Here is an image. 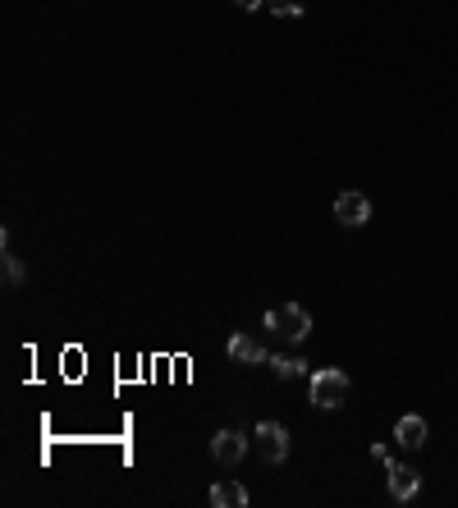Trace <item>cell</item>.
Masks as SVG:
<instances>
[{
  "label": "cell",
  "mask_w": 458,
  "mask_h": 508,
  "mask_svg": "<svg viewBox=\"0 0 458 508\" xmlns=\"http://www.w3.org/2000/svg\"><path fill=\"white\" fill-rule=\"evenodd\" d=\"M266 330L280 335V339H289V343H303V339L312 335V312L299 307V303H284V307H276V312H266Z\"/></svg>",
  "instance_id": "cell-1"
},
{
  "label": "cell",
  "mask_w": 458,
  "mask_h": 508,
  "mask_svg": "<svg viewBox=\"0 0 458 508\" xmlns=\"http://www.w3.org/2000/svg\"><path fill=\"white\" fill-rule=\"evenodd\" d=\"M312 404L321 412H335V408L348 404V376H344V371H335V366L312 371Z\"/></svg>",
  "instance_id": "cell-2"
},
{
  "label": "cell",
  "mask_w": 458,
  "mask_h": 508,
  "mask_svg": "<svg viewBox=\"0 0 458 508\" xmlns=\"http://www.w3.org/2000/svg\"><path fill=\"white\" fill-rule=\"evenodd\" d=\"M252 449L261 453L266 463H284L289 458V431L280 421H261L257 431H252Z\"/></svg>",
  "instance_id": "cell-3"
},
{
  "label": "cell",
  "mask_w": 458,
  "mask_h": 508,
  "mask_svg": "<svg viewBox=\"0 0 458 508\" xmlns=\"http://www.w3.org/2000/svg\"><path fill=\"white\" fill-rule=\"evenodd\" d=\"M335 220L348 225V229H362V225L371 220V202H367V193H358V189L339 193V197H335Z\"/></svg>",
  "instance_id": "cell-4"
},
{
  "label": "cell",
  "mask_w": 458,
  "mask_h": 508,
  "mask_svg": "<svg viewBox=\"0 0 458 508\" xmlns=\"http://www.w3.org/2000/svg\"><path fill=\"white\" fill-rule=\"evenodd\" d=\"M248 444H252V435H244V431H221V435H211V458L221 467H234L248 453Z\"/></svg>",
  "instance_id": "cell-5"
},
{
  "label": "cell",
  "mask_w": 458,
  "mask_h": 508,
  "mask_svg": "<svg viewBox=\"0 0 458 508\" xmlns=\"http://www.w3.org/2000/svg\"><path fill=\"white\" fill-rule=\"evenodd\" d=\"M417 490H422V476H417V467L390 463V499H394V504H408Z\"/></svg>",
  "instance_id": "cell-6"
},
{
  "label": "cell",
  "mask_w": 458,
  "mask_h": 508,
  "mask_svg": "<svg viewBox=\"0 0 458 508\" xmlns=\"http://www.w3.org/2000/svg\"><path fill=\"white\" fill-rule=\"evenodd\" d=\"M426 417H417V412H408V417H399L394 421V440L403 444V449H422L426 444Z\"/></svg>",
  "instance_id": "cell-7"
},
{
  "label": "cell",
  "mask_w": 458,
  "mask_h": 508,
  "mask_svg": "<svg viewBox=\"0 0 458 508\" xmlns=\"http://www.w3.org/2000/svg\"><path fill=\"white\" fill-rule=\"evenodd\" d=\"M229 362H238V366H257V362H271V353H266L257 339L234 335V339H229Z\"/></svg>",
  "instance_id": "cell-8"
},
{
  "label": "cell",
  "mask_w": 458,
  "mask_h": 508,
  "mask_svg": "<svg viewBox=\"0 0 458 508\" xmlns=\"http://www.w3.org/2000/svg\"><path fill=\"white\" fill-rule=\"evenodd\" d=\"M206 499H211V508H248V486H238V481H215Z\"/></svg>",
  "instance_id": "cell-9"
},
{
  "label": "cell",
  "mask_w": 458,
  "mask_h": 508,
  "mask_svg": "<svg viewBox=\"0 0 458 508\" xmlns=\"http://www.w3.org/2000/svg\"><path fill=\"white\" fill-rule=\"evenodd\" d=\"M271 371H276L280 381H299V376H307V362H303L299 353H289V358L276 353V358H271Z\"/></svg>",
  "instance_id": "cell-10"
},
{
  "label": "cell",
  "mask_w": 458,
  "mask_h": 508,
  "mask_svg": "<svg viewBox=\"0 0 458 508\" xmlns=\"http://www.w3.org/2000/svg\"><path fill=\"white\" fill-rule=\"evenodd\" d=\"M0 252H5V284L14 289V284H23V261L10 252V248H0Z\"/></svg>",
  "instance_id": "cell-11"
},
{
  "label": "cell",
  "mask_w": 458,
  "mask_h": 508,
  "mask_svg": "<svg viewBox=\"0 0 458 508\" xmlns=\"http://www.w3.org/2000/svg\"><path fill=\"white\" fill-rule=\"evenodd\" d=\"M266 5H271L280 19H284V14H289V19H299V14H303V0H266Z\"/></svg>",
  "instance_id": "cell-12"
},
{
  "label": "cell",
  "mask_w": 458,
  "mask_h": 508,
  "mask_svg": "<svg viewBox=\"0 0 458 508\" xmlns=\"http://www.w3.org/2000/svg\"><path fill=\"white\" fill-rule=\"evenodd\" d=\"M238 10H257V5H266V0H234Z\"/></svg>",
  "instance_id": "cell-13"
}]
</instances>
